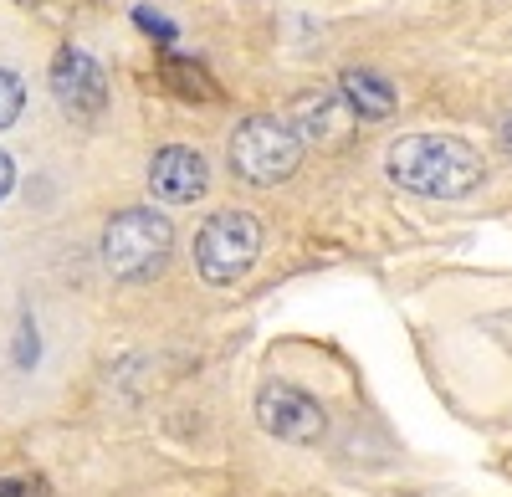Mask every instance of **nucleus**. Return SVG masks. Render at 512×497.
<instances>
[{"mask_svg": "<svg viewBox=\"0 0 512 497\" xmlns=\"http://www.w3.org/2000/svg\"><path fill=\"white\" fill-rule=\"evenodd\" d=\"M164 82H169V88H175L180 98H200V103H205V98H216V82H210L195 62H180V57H169V62H164Z\"/></svg>", "mask_w": 512, "mask_h": 497, "instance_id": "9d476101", "label": "nucleus"}, {"mask_svg": "<svg viewBox=\"0 0 512 497\" xmlns=\"http://www.w3.org/2000/svg\"><path fill=\"white\" fill-rule=\"evenodd\" d=\"M262 257V221L251 211H216L195 236V272L210 287L241 282Z\"/></svg>", "mask_w": 512, "mask_h": 497, "instance_id": "20e7f679", "label": "nucleus"}, {"mask_svg": "<svg viewBox=\"0 0 512 497\" xmlns=\"http://www.w3.org/2000/svg\"><path fill=\"white\" fill-rule=\"evenodd\" d=\"M11 185H16V164H11V154L0 149V200L11 195Z\"/></svg>", "mask_w": 512, "mask_h": 497, "instance_id": "ddd939ff", "label": "nucleus"}, {"mask_svg": "<svg viewBox=\"0 0 512 497\" xmlns=\"http://www.w3.org/2000/svg\"><path fill=\"white\" fill-rule=\"evenodd\" d=\"M384 175L425 200H461L482 185V154L451 134H405L384 154Z\"/></svg>", "mask_w": 512, "mask_h": 497, "instance_id": "f257e3e1", "label": "nucleus"}, {"mask_svg": "<svg viewBox=\"0 0 512 497\" xmlns=\"http://www.w3.org/2000/svg\"><path fill=\"white\" fill-rule=\"evenodd\" d=\"M349 118L354 113H349V103L338 93H313V98L297 103V123H292V129H297V139H338Z\"/></svg>", "mask_w": 512, "mask_h": 497, "instance_id": "1a4fd4ad", "label": "nucleus"}, {"mask_svg": "<svg viewBox=\"0 0 512 497\" xmlns=\"http://www.w3.org/2000/svg\"><path fill=\"white\" fill-rule=\"evenodd\" d=\"M52 93H57V103H62L72 118L93 123V118L108 108V77H103V67H98L88 52L62 47L57 62H52Z\"/></svg>", "mask_w": 512, "mask_h": 497, "instance_id": "423d86ee", "label": "nucleus"}, {"mask_svg": "<svg viewBox=\"0 0 512 497\" xmlns=\"http://www.w3.org/2000/svg\"><path fill=\"white\" fill-rule=\"evenodd\" d=\"M497 139H502V149H507V154H512V113H507V118H502V129H497Z\"/></svg>", "mask_w": 512, "mask_h": 497, "instance_id": "2eb2a0df", "label": "nucleus"}, {"mask_svg": "<svg viewBox=\"0 0 512 497\" xmlns=\"http://www.w3.org/2000/svg\"><path fill=\"white\" fill-rule=\"evenodd\" d=\"M169 252H175V226L149 205L118 211L103 231V267L123 282H149L164 272Z\"/></svg>", "mask_w": 512, "mask_h": 497, "instance_id": "f03ea898", "label": "nucleus"}, {"mask_svg": "<svg viewBox=\"0 0 512 497\" xmlns=\"http://www.w3.org/2000/svg\"><path fill=\"white\" fill-rule=\"evenodd\" d=\"M149 190L169 205H190L210 190V164L200 149L190 144H164L154 159H149Z\"/></svg>", "mask_w": 512, "mask_h": 497, "instance_id": "0eeeda50", "label": "nucleus"}, {"mask_svg": "<svg viewBox=\"0 0 512 497\" xmlns=\"http://www.w3.org/2000/svg\"><path fill=\"white\" fill-rule=\"evenodd\" d=\"M297 164H303V139L287 118L272 113H251L236 123L231 134V170L246 185H282Z\"/></svg>", "mask_w": 512, "mask_h": 497, "instance_id": "7ed1b4c3", "label": "nucleus"}, {"mask_svg": "<svg viewBox=\"0 0 512 497\" xmlns=\"http://www.w3.org/2000/svg\"><path fill=\"white\" fill-rule=\"evenodd\" d=\"M338 98L349 103L354 118L379 123V118L395 113V82L379 77V72H369V67H349L344 77H338Z\"/></svg>", "mask_w": 512, "mask_h": 497, "instance_id": "6e6552de", "label": "nucleus"}, {"mask_svg": "<svg viewBox=\"0 0 512 497\" xmlns=\"http://www.w3.org/2000/svg\"><path fill=\"white\" fill-rule=\"evenodd\" d=\"M0 497H36L31 482H16V477H0Z\"/></svg>", "mask_w": 512, "mask_h": 497, "instance_id": "4468645a", "label": "nucleus"}, {"mask_svg": "<svg viewBox=\"0 0 512 497\" xmlns=\"http://www.w3.org/2000/svg\"><path fill=\"white\" fill-rule=\"evenodd\" d=\"M256 421H262L267 436L292 441V446H313V441H323V431H328L323 405H318L308 390L282 385V380L262 385V395H256Z\"/></svg>", "mask_w": 512, "mask_h": 497, "instance_id": "39448f33", "label": "nucleus"}, {"mask_svg": "<svg viewBox=\"0 0 512 497\" xmlns=\"http://www.w3.org/2000/svg\"><path fill=\"white\" fill-rule=\"evenodd\" d=\"M134 16H139V26H149V36H159V41H169V36H175V26H169L164 16H154V11H144V6H139Z\"/></svg>", "mask_w": 512, "mask_h": 497, "instance_id": "f8f14e48", "label": "nucleus"}, {"mask_svg": "<svg viewBox=\"0 0 512 497\" xmlns=\"http://www.w3.org/2000/svg\"><path fill=\"white\" fill-rule=\"evenodd\" d=\"M26 108V88H21V77L0 67V129H11V123L21 118Z\"/></svg>", "mask_w": 512, "mask_h": 497, "instance_id": "9b49d317", "label": "nucleus"}]
</instances>
